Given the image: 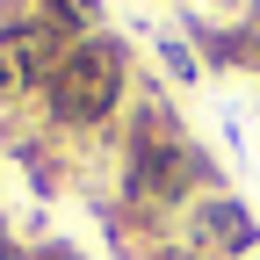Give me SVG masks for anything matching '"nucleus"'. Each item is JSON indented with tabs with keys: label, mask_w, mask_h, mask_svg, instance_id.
Instances as JSON below:
<instances>
[{
	"label": "nucleus",
	"mask_w": 260,
	"mask_h": 260,
	"mask_svg": "<svg viewBox=\"0 0 260 260\" xmlns=\"http://www.w3.org/2000/svg\"><path fill=\"white\" fill-rule=\"evenodd\" d=\"M109 102H116V51H80L58 65V80H51L58 116H102Z\"/></svg>",
	"instance_id": "1"
}]
</instances>
